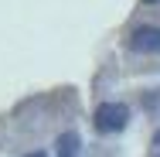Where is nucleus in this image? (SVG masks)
I'll list each match as a JSON object with an SVG mask.
<instances>
[{"label": "nucleus", "mask_w": 160, "mask_h": 157, "mask_svg": "<svg viewBox=\"0 0 160 157\" xmlns=\"http://www.w3.org/2000/svg\"><path fill=\"white\" fill-rule=\"evenodd\" d=\"M129 120V109L123 102H102L96 109V130L99 133H119Z\"/></svg>", "instance_id": "1"}, {"label": "nucleus", "mask_w": 160, "mask_h": 157, "mask_svg": "<svg viewBox=\"0 0 160 157\" xmlns=\"http://www.w3.org/2000/svg\"><path fill=\"white\" fill-rule=\"evenodd\" d=\"M129 48L136 55H160V28H150V24L136 28L129 34Z\"/></svg>", "instance_id": "2"}, {"label": "nucleus", "mask_w": 160, "mask_h": 157, "mask_svg": "<svg viewBox=\"0 0 160 157\" xmlns=\"http://www.w3.org/2000/svg\"><path fill=\"white\" fill-rule=\"evenodd\" d=\"M78 150H82V137H78L75 130L58 133V140H55V157H78Z\"/></svg>", "instance_id": "3"}, {"label": "nucleus", "mask_w": 160, "mask_h": 157, "mask_svg": "<svg viewBox=\"0 0 160 157\" xmlns=\"http://www.w3.org/2000/svg\"><path fill=\"white\" fill-rule=\"evenodd\" d=\"M28 157H48V154H41V150H34V154H28Z\"/></svg>", "instance_id": "4"}, {"label": "nucleus", "mask_w": 160, "mask_h": 157, "mask_svg": "<svg viewBox=\"0 0 160 157\" xmlns=\"http://www.w3.org/2000/svg\"><path fill=\"white\" fill-rule=\"evenodd\" d=\"M143 3H157V0H143Z\"/></svg>", "instance_id": "5"}]
</instances>
